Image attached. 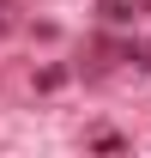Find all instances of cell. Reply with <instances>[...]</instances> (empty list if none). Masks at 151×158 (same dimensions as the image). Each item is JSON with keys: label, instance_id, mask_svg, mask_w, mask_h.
I'll use <instances>...</instances> for the list:
<instances>
[{"label": "cell", "instance_id": "1", "mask_svg": "<svg viewBox=\"0 0 151 158\" xmlns=\"http://www.w3.org/2000/svg\"><path fill=\"white\" fill-rule=\"evenodd\" d=\"M103 19H109V24H127L133 6H127V0H103Z\"/></svg>", "mask_w": 151, "mask_h": 158}]
</instances>
